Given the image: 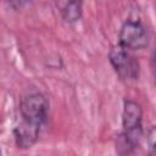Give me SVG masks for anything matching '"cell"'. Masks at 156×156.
Returning <instances> with one entry per match:
<instances>
[{
    "label": "cell",
    "mask_w": 156,
    "mask_h": 156,
    "mask_svg": "<svg viewBox=\"0 0 156 156\" xmlns=\"http://www.w3.org/2000/svg\"><path fill=\"white\" fill-rule=\"evenodd\" d=\"M49 101L39 91L24 94L18 104V118L13 127V139L18 149L34 146L49 117Z\"/></svg>",
    "instance_id": "cell-1"
},
{
    "label": "cell",
    "mask_w": 156,
    "mask_h": 156,
    "mask_svg": "<svg viewBox=\"0 0 156 156\" xmlns=\"http://www.w3.org/2000/svg\"><path fill=\"white\" fill-rule=\"evenodd\" d=\"M143 136V108L134 100L126 99L122 110V130L116 140L119 155H129L139 146Z\"/></svg>",
    "instance_id": "cell-2"
},
{
    "label": "cell",
    "mask_w": 156,
    "mask_h": 156,
    "mask_svg": "<svg viewBox=\"0 0 156 156\" xmlns=\"http://www.w3.org/2000/svg\"><path fill=\"white\" fill-rule=\"evenodd\" d=\"M108 61L116 74L124 82H134L139 78V61L121 45H115L108 51Z\"/></svg>",
    "instance_id": "cell-3"
},
{
    "label": "cell",
    "mask_w": 156,
    "mask_h": 156,
    "mask_svg": "<svg viewBox=\"0 0 156 156\" xmlns=\"http://www.w3.org/2000/svg\"><path fill=\"white\" fill-rule=\"evenodd\" d=\"M118 45L127 50H143L149 45V33L139 20L128 18L121 26Z\"/></svg>",
    "instance_id": "cell-4"
},
{
    "label": "cell",
    "mask_w": 156,
    "mask_h": 156,
    "mask_svg": "<svg viewBox=\"0 0 156 156\" xmlns=\"http://www.w3.org/2000/svg\"><path fill=\"white\" fill-rule=\"evenodd\" d=\"M83 1L84 0H58L57 7L65 22L72 24L80 20L83 13Z\"/></svg>",
    "instance_id": "cell-5"
},
{
    "label": "cell",
    "mask_w": 156,
    "mask_h": 156,
    "mask_svg": "<svg viewBox=\"0 0 156 156\" xmlns=\"http://www.w3.org/2000/svg\"><path fill=\"white\" fill-rule=\"evenodd\" d=\"M155 136H156V129H155V126H151L146 133V143H147L150 155H152L155 151Z\"/></svg>",
    "instance_id": "cell-6"
},
{
    "label": "cell",
    "mask_w": 156,
    "mask_h": 156,
    "mask_svg": "<svg viewBox=\"0 0 156 156\" xmlns=\"http://www.w3.org/2000/svg\"><path fill=\"white\" fill-rule=\"evenodd\" d=\"M7 4L15 10H22L30 4L32 0H6Z\"/></svg>",
    "instance_id": "cell-7"
},
{
    "label": "cell",
    "mask_w": 156,
    "mask_h": 156,
    "mask_svg": "<svg viewBox=\"0 0 156 156\" xmlns=\"http://www.w3.org/2000/svg\"><path fill=\"white\" fill-rule=\"evenodd\" d=\"M1 154H2V150H1V147H0V155H1Z\"/></svg>",
    "instance_id": "cell-8"
}]
</instances>
